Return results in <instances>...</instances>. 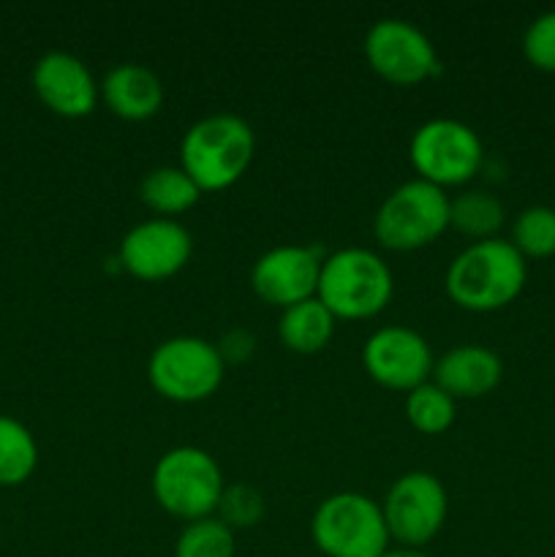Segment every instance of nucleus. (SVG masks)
<instances>
[{
  "mask_svg": "<svg viewBox=\"0 0 555 557\" xmlns=\"http://www.w3.org/2000/svg\"><path fill=\"white\" fill-rule=\"evenodd\" d=\"M522 52L533 69L555 74V11H544L526 27Z\"/></svg>",
  "mask_w": 555,
  "mask_h": 557,
  "instance_id": "393cba45",
  "label": "nucleus"
},
{
  "mask_svg": "<svg viewBox=\"0 0 555 557\" xmlns=\"http://www.w3.org/2000/svg\"><path fill=\"white\" fill-rule=\"evenodd\" d=\"M38 444L30 430L14 417L0 413V487H16L33 476Z\"/></svg>",
  "mask_w": 555,
  "mask_h": 557,
  "instance_id": "aec40b11",
  "label": "nucleus"
},
{
  "mask_svg": "<svg viewBox=\"0 0 555 557\" xmlns=\"http://www.w3.org/2000/svg\"><path fill=\"white\" fill-rule=\"evenodd\" d=\"M408 158L419 180L449 188L477 177L484 161V147L477 131L462 120L433 117L414 131Z\"/></svg>",
  "mask_w": 555,
  "mask_h": 557,
  "instance_id": "6e6552de",
  "label": "nucleus"
},
{
  "mask_svg": "<svg viewBox=\"0 0 555 557\" xmlns=\"http://www.w3.org/2000/svg\"><path fill=\"white\" fill-rule=\"evenodd\" d=\"M392 292V270L375 250L341 248L324 256L316 297L335 319H373L390 305Z\"/></svg>",
  "mask_w": 555,
  "mask_h": 557,
  "instance_id": "7ed1b4c3",
  "label": "nucleus"
},
{
  "mask_svg": "<svg viewBox=\"0 0 555 557\" xmlns=\"http://www.w3.org/2000/svg\"><path fill=\"white\" fill-rule=\"evenodd\" d=\"M226 362L215 343L194 335H177L158 343L147 359L152 389L172 403L207 400L221 386Z\"/></svg>",
  "mask_w": 555,
  "mask_h": 557,
  "instance_id": "0eeeda50",
  "label": "nucleus"
},
{
  "mask_svg": "<svg viewBox=\"0 0 555 557\" xmlns=\"http://www.w3.org/2000/svg\"><path fill=\"white\" fill-rule=\"evenodd\" d=\"M379 557H430L424 555L422 549H414V547H395V549H386V553H381Z\"/></svg>",
  "mask_w": 555,
  "mask_h": 557,
  "instance_id": "a878e982",
  "label": "nucleus"
},
{
  "mask_svg": "<svg viewBox=\"0 0 555 557\" xmlns=\"http://www.w3.org/2000/svg\"><path fill=\"white\" fill-rule=\"evenodd\" d=\"M30 82L38 101L49 112L69 120L87 117L96 109L98 96H101V87L92 79L85 60L71 52H60V49L36 60Z\"/></svg>",
  "mask_w": 555,
  "mask_h": 557,
  "instance_id": "4468645a",
  "label": "nucleus"
},
{
  "mask_svg": "<svg viewBox=\"0 0 555 557\" xmlns=\"http://www.w3.org/2000/svg\"><path fill=\"white\" fill-rule=\"evenodd\" d=\"M449 228V196L428 180H406L379 205L373 234L386 250H417Z\"/></svg>",
  "mask_w": 555,
  "mask_h": 557,
  "instance_id": "39448f33",
  "label": "nucleus"
},
{
  "mask_svg": "<svg viewBox=\"0 0 555 557\" xmlns=\"http://www.w3.org/2000/svg\"><path fill=\"white\" fill-rule=\"evenodd\" d=\"M335 315L319 297L292 305L281 313L278 335L294 354H319L335 335Z\"/></svg>",
  "mask_w": 555,
  "mask_h": 557,
  "instance_id": "f3484780",
  "label": "nucleus"
},
{
  "mask_svg": "<svg viewBox=\"0 0 555 557\" xmlns=\"http://www.w3.org/2000/svg\"><path fill=\"white\" fill-rule=\"evenodd\" d=\"M386 531L400 547L422 549L433 542L449 515V498L439 476L428 471H408L392 482L381 500Z\"/></svg>",
  "mask_w": 555,
  "mask_h": 557,
  "instance_id": "1a4fd4ad",
  "label": "nucleus"
},
{
  "mask_svg": "<svg viewBox=\"0 0 555 557\" xmlns=\"http://www.w3.org/2000/svg\"><path fill=\"white\" fill-rule=\"evenodd\" d=\"M504 379V362L495 351L488 346H477V343H466V346H455L435 359L433 364V381L446 392L449 397H484L495 389Z\"/></svg>",
  "mask_w": 555,
  "mask_h": 557,
  "instance_id": "2eb2a0df",
  "label": "nucleus"
},
{
  "mask_svg": "<svg viewBox=\"0 0 555 557\" xmlns=\"http://www.w3.org/2000/svg\"><path fill=\"white\" fill-rule=\"evenodd\" d=\"M194 253V237L174 218H150L136 223L120 239L118 259L134 277L147 283L177 275Z\"/></svg>",
  "mask_w": 555,
  "mask_h": 557,
  "instance_id": "f8f14e48",
  "label": "nucleus"
},
{
  "mask_svg": "<svg viewBox=\"0 0 555 557\" xmlns=\"http://www.w3.org/2000/svg\"><path fill=\"white\" fill-rule=\"evenodd\" d=\"M406 419L417 433L441 435L455 422V397L446 395L435 381H424L406 395Z\"/></svg>",
  "mask_w": 555,
  "mask_h": 557,
  "instance_id": "412c9836",
  "label": "nucleus"
},
{
  "mask_svg": "<svg viewBox=\"0 0 555 557\" xmlns=\"http://www.w3.org/2000/svg\"><path fill=\"white\" fill-rule=\"evenodd\" d=\"M223 487L221 466L199 446H174L152 468V495L158 506L185 522L215 517Z\"/></svg>",
  "mask_w": 555,
  "mask_h": 557,
  "instance_id": "20e7f679",
  "label": "nucleus"
},
{
  "mask_svg": "<svg viewBox=\"0 0 555 557\" xmlns=\"http://www.w3.org/2000/svg\"><path fill=\"white\" fill-rule=\"evenodd\" d=\"M362 49L370 69L392 85H419L439 69V54L428 33L400 16L373 22Z\"/></svg>",
  "mask_w": 555,
  "mask_h": 557,
  "instance_id": "9d476101",
  "label": "nucleus"
},
{
  "mask_svg": "<svg viewBox=\"0 0 555 557\" xmlns=\"http://www.w3.org/2000/svg\"><path fill=\"white\" fill-rule=\"evenodd\" d=\"M362 362L375 384L395 392H411L433 375V348L417 330L390 324L365 341Z\"/></svg>",
  "mask_w": 555,
  "mask_h": 557,
  "instance_id": "9b49d317",
  "label": "nucleus"
},
{
  "mask_svg": "<svg viewBox=\"0 0 555 557\" xmlns=\"http://www.w3.org/2000/svg\"><path fill=\"white\" fill-rule=\"evenodd\" d=\"M528 281V261L509 239H482L462 248L446 270L452 302L473 313H490L515 302Z\"/></svg>",
  "mask_w": 555,
  "mask_h": 557,
  "instance_id": "f257e3e1",
  "label": "nucleus"
},
{
  "mask_svg": "<svg viewBox=\"0 0 555 557\" xmlns=\"http://www.w3.org/2000/svg\"><path fill=\"white\" fill-rule=\"evenodd\" d=\"M504 221V205L490 190H462L460 196L449 199V226L471 237L473 243L493 239Z\"/></svg>",
  "mask_w": 555,
  "mask_h": 557,
  "instance_id": "6ab92c4d",
  "label": "nucleus"
},
{
  "mask_svg": "<svg viewBox=\"0 0 555 557\" xmlns=\"http://www.w3.org/2000/svg\"><path fill=\"white\" fill-rule=\"evenodd\" d=\"M310 536L326 557H379L392 542L381 504L362 493H335L321 500Z\"/></svg>",
  "mask_w": 555,
  "mask_h": 557,
  "instance_id": "423d86ee",
  "label": "nucleus"
},
{
  "mask_svg": "<svg viewBox=\"0 0 555 557\" xmlns=\"http://www.w3.org/2000/svg\"><path fill=\"white\" fill-rule=\"evenodd\" d=\"M511 245L522 259H547L555 256V210L553 207H528L511 223Z\"/></svg>",
  "mask_w": 555,
  "mask_h": 557,
  "instance_id": "4be33fe9",
  "label": "nucleus"
},
{
  "mask_svg": "<svg viewBox=\"0 0 555 557\" xmlns=\"http://www.w3.org/2000/svg\"><path fill=\"white\" fill-rule=\"evenodd\" d=\"M101 96L109 112L123 120L152 117L163 103V85L152 69L141 63H118L101 82Z\"/></svg>",
  "mask_w": 555,
  "mask_h": 557,
  "instance_id": "dca6fc26",
  "label": "nucleus"
},
{
  "mask_svg": "<svg viewBox=\"0 0 555 557\" xmlns=\"http://www.w3.org/2000/svg\"><path fill=\"white\" fill-rule=\"evenodd\" d=\"M324 250L319 245H278L261 253L250 270V288L267 305L286 310L316 297Z\"/></svg>",
  "mask_w": 555,
  "mask_h": 557,
  "instance_id": "ddd939ff",
  "label": "nucleus"
},
{
  "mask_svg": "<svg viewBox=\"0 0 555 557\" xmlns=\"http://www.w3.org/2000/svg\"><path fill=\"white\" fill-rule=\"evenodd\" d=\"M199 196L201 188L185 174L183 166H158L147 172L139 183L141 205H147L161 218H172L190 210L199 201Z\"/></svg>",
  "mask_w": 555,
  "mask_h": 557,
  "instance_id": "a211bd4d",
  "label": "nucleus"
},
{
  "mask_svg": "<svg viewBox=\"0 0 555 557\" xmlns=\"http://www.w3.org/2000/svg\"><path fill=\"white\" fill-rule=\"evenodd\" d=\"M256 134L239 114L215 112L196 120L180 141V166L205 190H226L248 172Z\"/></svg>",
  "mask_w": 555,
  "mask_h": 557,
  "instance_id": "f03ea898",
  "label": "nucleus"
},
{
  "mask_svg": "<svg viewBox=\"0 0 555 557\" xmlns=\"http://www.w3.org/2000/svg\"><path fill=\"white\" fill-rule=\"evenodd\" d=\"M215 517L226 522L229 528H250L261 522L264 517V498L259 490L248 487V484H234V487H223L221 504H218Z\"/></svg>",
  "mask_w": 555,
  "mask_h": 557,
  "instance_id": "b1692460",
  "label": "nucleus"
},
{
  "mask_svg": "<svg viewBox=\"0 0 555 557\" xmlns=\"http://www.w3.org/2000/svg\"><path fill=\"white\" fill-rule=\"evenodd\" d=\"M234 531L218 517L188 522L174 544V557H234Z\"/></svg>",
  "mask_w": 555,
  "mask_h": 557,
  "instance_id": "5701e85b",
  "label": "nucleus"
}]
</instances>
